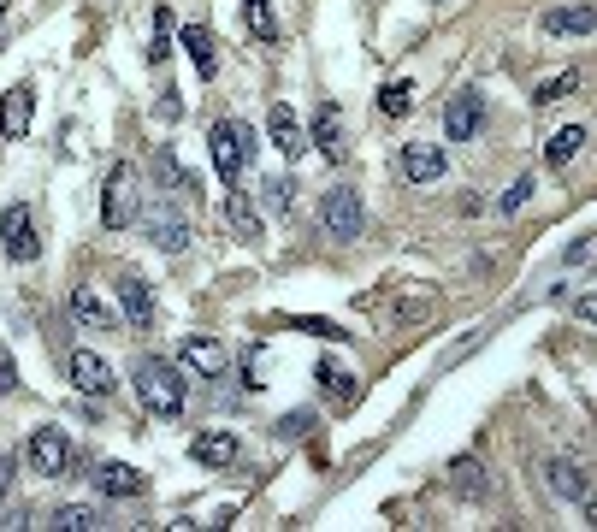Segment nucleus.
<instances>
[{"label": "nucleus", "instance_id": "f257e3e1", "mask_svg": "<svg viewBox=\"0 0 597 532\" xmlns=\"http://www.w3.org/2000/svg\"><path fill=\"white\" fill-rule=\"evenodd\" d=\"M136 385V402L148 408V414H160V420H172V414H184V379H178V367L172 361H154V355H142L131 373Z\"/></svg>", "mask_w": 597, "mask_h": 532}, {"label": "nucleus", "instance_id": "f03ea898", "mask_svg": "<svg viewBox=\"0 0 597 532\" xmlns=\"http://www.w3.org/2000/svg\"><path fill=\"white\" fill-rule=\"evenodd\" d=\"M207 148H213L219 178L237 190V184L249 178V166H255V131H249L243 119H219V125H213V136H207Z\"/></svg>", "mask_w": 597, "mask_h": 532}, {"label": "nucleus", "instance_id": "7ed1b4c3", "mask_svg": "<svg viewBox=\"0 0 597 532\" xmlns=\"http://www.w3.org/2000/svg\"><path fill=\"white\" fill-rule=\"evenodd\" d=\"M136 184H142V178H136L131 160H113V166H107V190H101V225H107V231H125L136 219V196H142Z\"/></svg>", "mask_w": 597, "mask_h": 532}, {"label": "nucleus", "instance_id": "20e7f679", "mask_svg": "<svg viewBox=\"0 0 597 532\" xmlns=\"http://www.w3.org/2000/svg\"><path fill=\"white\" fill-rule=\"evenodd\" d=\"M320 219H326V231H332L337 243H355V237H361V225H367L361 190H349V184L326 190V201H320Z\"/></svg>", "mask_w": 597, "mask_h": 532}, {"label": "nucleus", "instance_id": "39448f33", "mask_svg": "<svg viewBox=\"0 0 597 532\" xmlns=\"http://www.w3.org/2000/svg\"><path fill=\"white\" fill-rule=\"evenodd\" d=\"M0 243H6V255L18 266H30L42 255V237H36V213L24 207V201H12L6 213H0Z\"/></svg>", "mask_w": 597, "mask_h": 532}, {"label": "nucleus", "instance_id": "423d86ee", "mask_svg": "<svg viewBox=\"0 0 597 532\" xmlns=\"http://www.w3.org/2000/svg\"><path fill=\"white\" fill-rule=\"evenodd\" d=\"M24 456H30V467H36L42 479H60V473L71 467V438L60 432V426H36L30 444H24Z\"/></svg>", "mask_w": 597, "mask_h": 532}, {"label": "nucleus", "instance_id": "0eeeda50", "mask_svg": "<svg viewBox=\"0 0 597 532\" xmlns=\"http://www.w3.org/2000/svg\"><path fill=\"white\" fill-rule=\"evenodd\" d=\"M225 361H231V355H225L213 337H184V343H178V367L196 373V379H225Z\"/></svg>", "mask_w": 597, "mask_h": 532}, {"label": "nucleus", "instance_id": "6e6552de", "mask_svg": "<svg viewBox=\"0 0 597 532\" xmlns=\"http://www.w3.org/2000/svg\"><path fill=\"white\" fill-rule=\"evenodd\" d=\"M30 113H36V89H30V83H12L6 101H0V136H6V142H24V136H30Z\"/></svg>", "mask_w": 597, "mask_h": 532}, {"label": "nucleus", "instance_id": "1a4fd4ad", "mask_svg": "<svg viewBox=\"0 0 597 532\" xmlns=\"http://www.w3.org/2000/svg\"><path fill=\"white\" fill-rule=\"evenodd\" d=\"M479 125H485V101H479L473 89L450 95V107H444V136H450V142H473Z\"/></svg>", "mask_w": 597, "mask_h": 532}, {"label": "nucleus", "instance_id": "9d476101", "mask_svg": "<svg viewBox=\"0 0 597 532\" xmlns=\"http://www.w3.org/2000/svg\"><path fill=\"white\" fill-rule=\"evenodd\" d=\"M71 385H77V391H89V397H107L119 379H113V367H107L95 349H77V355H71Z\"/></svg>", "mask_w": 597, "mask_h": 532}, {"label": "nucleus", "instance_id": "9b49d317", "mask_svg": "<svg viewBox=\"0 0 597 532\" xmlns=\"http://www.w3.org/2000/svg\"><path fill=\"white\" fill-rule=\"evenodd\" d=\"M402 172H408V184H438L444 178V148L438 142H408L402 148Z\"/></svg>", "mask_w": 597, "mask_h": 532}, {"label": "nucleus", "instance_id": "f8f14e48", "mask_svg": "<svg viewBox=\"0 0 597 532\" xmlns=\"http://www.w3.org/2000/svg\"><path fill=\"white\" fill-rule=\"evenodd\" d=\"M266 136H272V148H278L284 160H296V154L308 148V136H302V119H296V113H290L284 101H278V107L266 113Z\"/></svg>", "mask_w": 597, "mask_h": 532}, {"label": "nucleus", "instance_id": "ddd939ff", "mask_svg": "<svg viewBox=\"0 0 597 532\" xmlns=\"http://www.w3.org/2000/svg\"><path fill=\"white\" fill-rule=\"evenodd\" d=\"M89 479H95V491H107V497H142V473H136L131 462H101Z\"/></svg>", "mask_w": 597, "mask_h": 532}, {"label": "nucleus", "instance_id": "4468645a", "mask_svg": "<svg viewBox=\"0 0 597 532\" xmlns=\"http://www.w3.org/2000/svg\"><path fill=\"white\" fill-rule=\"evenodd\" d=\"M184 48H190V66H196L201 83L219 77V48H213V30H207V24H184Z\"/></svg>", "mask_w": 597, "mask_h": 532}, {"label": "nucleus", "instance_id": "2eb2a0df", "mask_svg": "<svg viewBox=\"0 0 597 532\" xmlns=\"http://www.w3.org/2000/svg\"><path fill=\"white\" fill-rule=\"evenodd\" d=\"M154 184H160L166 196H190V201H196V172H184L172 148H160V154H154Z\"/></svg>", "mask_w": 597, "mask_h": 532}, {"label": "nucleus", "instance_id": "dca6fc26", "mask_svg": "<svg viewBox=\"0 0 597 532\" xmlns=\"http://www.w3.org/2000/svg\"><path fill=\"white\" fill-rule=\"evenodd\" d=\"M119 302H125V320H131V326H154V296H148V284H142L136 272L119 278Z\"/></svg>", "mask_w": 597, "mask_h": 532}, {"label": "nucleus", "instance_id": "f3484780", "mask_svg": "<svg viewBox=\"0 0 597 532\" xmlns=\"http://www.w3.org/2000/svg\"><path fill=\"white\" fill-rule=\"evenodd\" d=\"M148 237H154V249H160V255L190 249V225H184V219H172V213H148Z\"/></svg>", "mask_w": 597, "mask_h": 532}, {"label": "nucleus", "instance_id": "a211bd4d", "mask_svg": "<svg viewBox=\"0 0 597 532\" xmlns=\"http://www.w3.org/2000/svg\"><path fill=\"white\" fill-rule=\"evenodd\" d=\"M190 456H196L201 467H225V462H237V432H201L196 444H190Z\"/></svg>", "mask_w": 597, "mask_h": 532}, {"label": "nucleus", "instance_id": "6ab92c4d", "mask_svg": "<svg viewBox=\"0 0 597 532\" xmlns=\"http://www.w3.org/2000/svg\"><path fill=\"white\" fill-rule=\"evenodd\" d=\"M71 314H77V326H89V332H107V326H113L107 302H101L89 284H77V290H71Z\"/></svg>", "mask_w": 597, "mask_h": 532}, {"label": "nucleus", "instance_id": "aec40b11", "mask_svg": "<svg viewBox=\"0 0 597 532\" xmlns=\"http://www.w3.org/2000/svg\"><path fill=\"white\" fill-rule=\"evenodd\" d=\"M308 142H314V148H320L326 160H337V154H343V119H337V107H332V101H326V107L314 113V136H308Z\"/></svg>", "mask_w": 597, "mask_h": 532}, {"label": "nucleus", "instance_id": "412c9836", "mask_svg": "<svg viewBox=\"0 0 597 532\" xmlns=\"http://www.w3.org/2000/svg\"><path fill=\"white\" fill-rule=\"evenodd\" d=\"M592 24H597V12L580 0V6H562V12H550L544 18V30L550 36H592Z\"/></svg>", "mask_w": 597, "mask_h": 532}, {"label": "nucleus", "instance_id": "4be33fe9", "mask_svg": "<svg viewBox=\"0 0 597 532\" xmlns=\"http://www.w3.org/2000/svg\"><path fill=\"white\" fill-rule=\"evenodd\" d=\"M550 491H556V497H568V503H586V497H592L586 473H580L574 462H550Z\"/></svg>", "mask_w": 597, "mask_h": 532}, {"label": "nucleus", "instance_id": "5701e85b", "mask_svg": "<svg viewBox=\"0 0 597 532\" xmlns=\"http://www.w3.org/2000/svg\"><path fill=\"white\" fill-rule=\"evenodd\" d=\"M314 379H320V391H326L337 408H349V402H355V373H343V367H332V361H320V373H314Z\"/></svg>", "mask_w": 597, "mask_h": 532}, {"label": "nucleus", "instance_id": "b1692460", "mask_svg": "<svg viewBox=\"0 0 597 532\" xmlns=\"http://www.w3.org/2000/svg\"><path fill=\"white\" fill-rule=\"evenodd\" d=\"M580 148H586V125H568V131H556L544 142V160H550V166H568Z\"/></svg>", "mask_w": 597, "mask_h": 532}, {"label": "nucleus", "instance_id": "393cba45", "mask_svg": "<svg viewBox=\"0 0 597 532\" xmlns=\"http://www.w3.org/2000/svg\"><path fill=\"white\" fill-rule=\"evenodd\" d=\"M225 219L237 225V237H261V213H255V201L243 196V190H231V201H225Z\"/></svg>", "mask_w": 597, "mask_h": 532}, {"label": "nucleus", "instance_id": "a878e982", "mask_svg": "<svg viewBox=\"0 0 597 532\" xmlns=\"http://www.w3.org/2000/svg\"><path fill=\"white\" fill-rule=\"evenodd\" d=\"M172 60V6H154V42H148V66Z\"/></svg>", "mask_w": 597, "mask_h": 532}, {"label": "nucleus", "instance_id": "bb28decb", "mask_svg": "<svg viewBox=\"0 0 597 532\" xmlns=\"http://www.w3.org/2000/svg\"><path fill=\"white\" fill-rule=\"evenodd\" d=\"M574 89H580V71H556V77H544V83H538L532 107H556V101H568Z\"/></svg>", "mask_w": 597, "mask_h": 532}, {"label": "nucleus", "instance_id": "cd10ccee", "mask_svg": "<svg viewBox=\"0 0 597 532\" xmlns=\"http://www.w3.org/2000/svg\"><path fill=\"white\" fill-rule=\"evenodd\" d=\"M379 107H385V119H408V113H414V83H408V77L385 83V89H379Z\"/></svg>", "mask_w": 597, "mask_h": 532}, {"label": "nucleus", "instance_id": "c85d7f7f", "mask_svg": "<svg viewBox=\"0 0 597 532\" xmlns=\"http://www.w3.org/2000/svg\"><path fill=\"white\" fill-rule=\"evenodd\" d=\"M48 527L54 532H89V527H101V515L83 509V503H71V509H54V515H48Z\"/></svg>", "mask_w": 597, "mask_h": 532}, {"label": "nucleus", "instance_id": "c756f323", "mask_svg": "<svg viewBox=\"0 0 597 532\" xmlns=\"http://www.w3.org/2000/svg\"><path fill=\"white\" fill-rule=\"evenodd\" d=\"M243 12H249V30H255L261 42L278 36V24H272V6H266V0H243Z\"/></svg>", "mask_w": 597, "mask_h": 532}, {"label": "nucleus", "instance_id": "7c9ffc66", "mask_svg": "<svg viewBox=\"0 0 597 532\" xmlns=\"http://www.w3.org/2000/svg\"><path fill=\"white\" fill-rule=\"evenodd\" d=\"M261 190H266V207H272V213H290V201H296V184H290V178H266Z\"/></svg>", "mask_w": 597, "mask_h": 532}, {"label": "nucleus", "instance_id": "2f4dec72", "mask_svg": "<svg viewBox=\"0 0 597 532\" xmlns=\"http://www.w3.org/2000/svg\"><path fill=\"white\" fill-rule=\"evenodd\" d=\"M527 201H532V178H515V184L503 190V213H521Z\"/></svg>", "mask_w": 597, "mask_h": 532}, {"label": "nucleus", "instance_id": "473e14b6", "mask_svg": "<svg viewBox=\"0 0 597 532\" xmlns=\"http://www.w3.org/2000/svg\"><path fill=\"white\" fill-rule=\"evenodd\" d=\"M290 326H296V332H308V337H332V343H337V337H349L337 320H290Z\"/></svg>", "mask_w": 597, "mask_h": 532}, {"label": "nucleus", "instance_id": "72a5a7b5", "mask_svg": "<svg viewBox=\"0 0 597 532\" xmlns=\"http://www.w3.org/2000/svg\"><path fill=\"white\" fill-rule=\"evenodd\" d=\"M456 491H473V497H479V491H485V479H479V467H456Z\"/></svg>", "mask_w": 597, "mask_h": 532}, {"label": "nucleus", "instance_id": "f704fd0d", "mask_svg": "<svg viewBox=\"0 0 597 532\" xmlns=\"http://www.w3.org/2000/svg\"><path fill=\"white\" fill-rule=\"evenodd\" d=\"M12 385H18V361L0 349V391H12Z\"/></svg>", "mask_w": 597, "mask_h": 532}, {"label": "nucleus", "instance_id": "c9c22d12", "mask_svg": "<svg viewBox=\"0 0 597 532\" xmlns=\"http://www.w3.org/2000/svg\"><path fill=\"white\" fill-rule=\"evenodd\" d=\"M308 420H314V414H308V408H296V414H290V420H284V432H290V438H296V432H308Z\"/></svg>", "mask_w": 597, "mask_h": 532}, {"label": "nucleus", "instance_id": "e433bc0d", "mask_svg": "<svg viewBox=\"0 0 597 532\" xmlns=\"http://www.w3.org/2000/svg\"><path fill=\"white\" fill-rule=\"evenodd\" d=\"M568 261H574V266H586V261H592V237H580V243L568 249Z\"/></svg>", "mask_w": 597, "mask_h": 532}, {"label": "nucleus", "instance_id": "4c0bfd02", "mask_svg": "<svg viewBox=\"0 0 597 532\" xmlns=\"http://www.w3.org/2000/svg\"><path fill=\"white\" fill-rule=\"evenodd\" d=\"M12 473H18V462H12V456H0V497H6V485H12Z\"/></svg>", "mask_w": 597, "mask_h": 532}, {"label": "nucleus", "instance_id": "58836bf2", "mask_svg": "<svg viewBox=\"0 0 597 532\" xmlns=\"http://www.w3.org/2000/svg\"><path fill=\"white\" fill-rule=\"evenodd\" d=\"M0 12H6V0H0Z\"/></svg>", "mask_w": 597, "mask_h": 532}]
</instances>
